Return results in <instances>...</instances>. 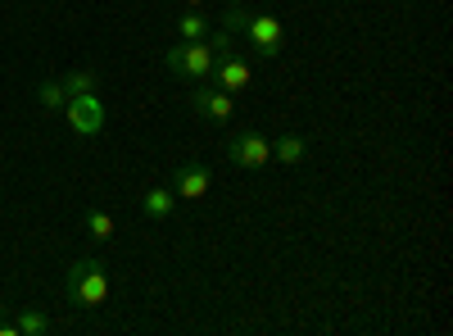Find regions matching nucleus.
<instances>
[{"instance_id": "f8f14e48", "label": "nucleus", "mask_w": 453, "mask_h": 336, "mask_svg": "<svg viewBox=\"0 0 453 336\" xmlns=\"http://www.w3.org/2000/svg\"><path fill=\"white\" fill-rule=\"evenodd\" d=\"M177 36L181 42H200V36H209V14H200V10H186V14H177Z\"/></svg>"}, {"instance_id": "39448f33", "label": "nucleus", "mask_w": 453, "mask_h": 336, "mask_svg": "<svg viewBox=\"0 0 453 336\" xmlns=\"http://www.w3.org/2000/svg\"><path fill=\"white\" fill-rule=\"evenodd\" d=\"M191 109H196L200 119H209V123H226V119L236 114V96H226L213 82H196L191 87Z\"/></svg>"}, {"instance_id": "f3484780", "label": "nucleus", "mask_w": 453, "mask_h": 336, "mask_svg": "<svg viewBox=\"0 0 453 336\" xmlns=\"http://www.w3.org/2000/svg\"><path fill=\"white\" fill-rule=\"evenodd\" d=\"M0 336H19V323L14 318H0Z\"/></svg>"}, {"instance_id": "f03ea898", "label": "nucleus", "mask_w": 453, "mask_h": 336, "mask_svg": "<svg viewBox=\"0 0 453 336\" xmlns=\"http://www.w3.org/2000/svg\"><path fill=\"white\" fill-rule=\"evenodd\" d=\"M213 64H218V51H213L209 36H200V42H177L173 51H164V68L173 73V78L191 82V87L196 82H209Z\"/></svg>"}, {"instance_id": "0eeeda50", "label": "nucleus", "mask_w": 453, "mask_h": 336, "mask_svg": "<svg viewBox=\"0 0 453 336\" xmlns=\"http://www.w3.org/2000/svg\"><path fill=\"white\" fill-rule=\"evenodd\" d=\"M209 186H213V168H209L204 160H181V164L173 168V196H181V200L209 196Z\"/></svg>"}, {"instance_id": "4468645a", "label": "nucleus", "mask_w": 453, "mask_h": 336, "mask_svg": "<svg viewBox=\"0 0 453 336\" xmlns=\"http://www.w3.org/2000/svg\"><path fill=\"white\" fill-rule=\"evenodd\" d=\"M59 82H64V96H68V100H73V96H87V91H96V87H100V78H96L91 68L68 73V78H59Z\"/></svg>"}, {"instance_id": "20e7f679", "label": "nucleus", "mask_w": 453, "mask_h": 336, "mask_svg": "<svg viewBox=\"0 0 453 336\" xmlns=\"http://www.w3.org/2000/svg\"><path fill=\"white\" fill-rule=\"evenodd\" d=\"M245 36H250V51H254L258 59H277V55H281V46H286L281 19H273V14H250Z\"/></svg>"}, {"instance_id": "423d86ee", "label": "nucleus", "mask_w": 453, "mask_h": 336, "mask_svg": "<svg viewBox=\"0 0 453 336\" xmlns=\"http://www.w3.org/2000/svg\"><path fill=\"white\" fill-rule=\"evenodd\" d=\"M64 119H68V128L78 132V137H96V132L104 128V105H100V96H96V91L73 96V100L64 105Z\"/></svg>"}, {"instance_id": "6ab92c4d", "label": "nucleus", "mask_w": 453, "mask_h": 336, "mask_svg": "<svg viewBox=\"0 0 453 336\" xmlns=\"http://www.w3.org/2000/svg\"><path fill=\"white\" fill-rule=\"evenodd\" d=\"M222 5H250V0H222Z\"/></svg>"}, {"instance_id": "dca6fc26", "label": "nucleus", "mask_w": 453, "mask_h": 336, "mask_svg": "<svg viewBox=\"0 0 453 336\" xmlns=\"http://www.w3.org/2000/svg\"><path fill=\"white\" fill-rule=\"evenodd\" d=\"M218 23H222V32H232V36H236V32L250 27V10H245V5H226V10L218 14Z\"/></svg>"}, {"instance_id": "2eb2a0df", "label": "nucleus", "mask_w": 453, "mask_h": 336, "mask_svg": "<svg viewBox=\"0 0 453 336\" xmlns=\"http://www.w3.org/2000/svg\"><path fill=\"white\" fill-rule=\"evenodd\" d=\"M36 100H42L46 109H64V105H68V96H64V82H59V78L36 82Z\"/></svg>"}, {"instance_id": "f257e3e1", "label": "nucleus", "mask_w": 453, "mask_h": 336, "mask_svg": "<svg viewBox=\"0 0 453 336\" xmlns=\"http://www.w3.org/2000/svg\"><path fill=\"white\" fill-rule=\"evenodd\" d=\"M64 301L73 309H100L109 301V269L104 259H73L64 273Z\"/></svg>"}, {"instance_id": "ddd939ff", "label": "nucleus", "mask_w": 453, "mask_h": 336, "mask_svg": "<svg viewBox=\"0 0 453 336\" xmlns=\"http://www.w3.org/2000/svg\"><path fill=\"white\" fill-rule=\"evenodd\" d=\"M14 323H19V336H46V332H55V318L42 314V309H23Z\"/></svg>"}, {"instance_id": "a211bd4d", "label": "nucleus", "mask_w": 453, "mask_h": 336, "mask_svg": "<svg viewBox=\"0 0 453 336\" xmlns=\"http://www.w3.org/2000/svg\"><path fill=\"white\" fill-rule=\"evenodd\" d=\"M181 5H186V10H200V5H204V0H181Z\"/></svg>"}, {"instance_id": "7ed1b4c3", "label": "nucleus", "mask_w": 453, "mask_h": 336, "mask_svg": "<svg viewBox=\"0 0 453 336\" xmlns=\"http://www.w3.org/2000/svg\"><path fill=\"white\" fill-rule=\"evenodd\" d=\"M226 160H232L236 168L258 173V168L273 164V145H268V137H263L258 128H241V132H232V141H226Z\"/></svg>"}, {"instance_id": "9d476101", "label": "nucleus", "mask_w": 453, "mask_h": 336, "mask_svg": "<svg viewBox=\"0 0 453 336\" xmlns=\"http://www.w3.org/2000/svg\"><path fill=\"white\" fill-rule=\"evenodd\" d=\"M268 145H273V160H281V164H304V155H309V141L295 137V132H281Z\"/></svg>"}, {"instance_id": "6e6552de", "label": "nucleus", "mask_w": 453, "mask_h": 336, "mask_svg": "<svg viewBox=\"0 0 453 336\" xmlns=\"http://www.w3.org/2000/svg\"><path fill=\"white\" fill-rule=\"evenodd\" d=\"M209 82L222 87L226 96H241L250 87V59H241L236 51H222L218 64H213V73H209Z\"/></svg>"}, {"instance_id": "1a4fd4ad", "label": "nucleus", "mask_w": 453, "mask_h": 336, "mask_svg": "<svg viewBox=\"0 0 453 336\" xmlns=\"http://www.w3.org/2000/svg\"><path fill=\"white\" fill-rule=\"evenodd\" d=\"M173 205H177L173 186H150V191L141 196V214H145L150 223H164V218H173Z\"/></svg>"}, {"instance_id": "9b49d317", "label": "nucleus", "mask_w": 453, "mask_h": 336, "mask_svg": "<svg viewBox=\"0 0 453 336\" xmlns=\"http://www.w3.org/2000/svg\"><path fill=\"white\" fill-rule=\"evenodd\" d=\"M82 228H87V237H91V241H113L119 223H113V214H109V209H96V205H91V209L82 214Z\"/></svg>"}]
</instances>
